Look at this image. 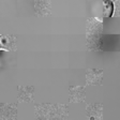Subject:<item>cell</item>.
Segmentation results:
<instances>
[{
	"label": "cell",
	"instance_id": "obj_10",
	"mask_svg": "<svg viewBox=\"0 0 120 120\" xmlns=\"http://www.w3.org/2000/svg\"><path fill=\"white\" fill-rule=\"evenodd\" d=\"M52 120H68V114H65V115H57Z\"/></svg>",
	"mask_w": 120,
	"mask_h": 120
},
{
	"label": "cell",
	"instance_id": "obj_1",
	"mask_svg": "<svg viewBox=\"0 0 120 120\" xmlns=\"http://www.w3.org/2000/svg\"><path fill=\"white\" fill-rule=\"evenodd\" d=\"M34 112L37 118L41 120H52L57 115L68 114L67 104H52V103H42L34 104Z\"/></svg>",
	"mask_w": 120,
	"mask_h": 120
},
{
	"label": "cell",
	"instance_id": "obj_5",
	"mask_svg": "<svg viewBox=\"0 0 120 120\" xmlns=\"http://www.w3.org/2000/svg\"><path fill=\"white\" fill-rule=\"evenodd\" d=\"M34 88L32 86H18L17 87V100L19 102H33Z\"/></svg>",
	"mask_w": 120,
	"mask_h": 120
},
{
	"label": "cell",
	"instance_id": "obj_7",
	"mask_svg": "<svg viewBox=\"0 0 120 120\" xmlns=\"http://www.w3.org/2000/svg\"><path fill=\"white\" fill-rule=\"evenodd\" d=\"M16 44H17V38L15 35L2 34L0 37V46L1 49L4 50H16Z\"/></svg>",
	"mask_w": 120,
	"mask_h": 120
},
{
	"label": "cell",
	"instance_id": "obj_4",
	"mask_svg": "<svg viewBox=\"0 0 120 120\" xmlns=\"http://www.w3.org/2000/svg\"><path fill=\"white\" fill-rule=\"evenodd\" d=\"M69 101L70 102H85L86 88L85 86H72L69 88Z\"/></svg>",
	"mask_w": 120,
	"mask_h": 120
},
{
	"label": "cell",
	"instance_id": "obj_2",
	"mask_svg": "<svg viewBox=\"0 0 120 120\" xmlns=\"http://www.w3.org/2000/svg\"><path fill=\"white\" fill-rule=\"evenodd\" d=\"M103 24L94 17L87 19V44L90 49H99Z\"/></svg>",
	"mask_w": 120,
	"mask_h": 120
},
{
	"label": "cell",
	"instance_id": "obj_9",
	"mask_svg": "<svg viewBox=\"0 0 120 120\" xmlns=\"http://www.w3.org/2000/svg\"><path fill=\"white\" fill-rule=\"evenodd\" d=\"M34 11L37 15H49L50 14V2L49 1H35Z\"/></svg>",
	"mask_w": 120,
	"mask_h": 120
},
{
	"label": "cell",
	"instance_id": "obj_8",
	"mask_svg": "<svg viewBox=\"0 0 120 120\" xmlns=\"http://www.w3.org/2000/svg\"><path fill=\"white\" fill-rule=\"evenodd\" d=\"M103 105L98 104H87L86 105V115L90 119H102Z\"/></svg>",
	"mask_w": 120,
	"mask_h": 120
},
{
	"label": "cell",
	"instance_id": "obj_3",
	"mask_svg": "<svg viewBox=\"0 0 120 120\" xmlns=\"http://www.w3.org/2000/svg\"><path fill=\"white\" fill-rule=\"evenodd\" d=\"M0 120H16L17 119V106L15 103H2L0 105Z\"/></svg>",
	"mask_w": 120,
	"mask_h": 120
},
{
	"label": "cell",
	"instance_id": "obj_6",
	"mask_svg": "<svg viewBox=\"0 0 120 120\" xmlns=\"http://www.w3.org/2000/svg\"><path fill=\"white\" fill-rule=\"evenodd\" d=\"M103 70L101 69H88L86 72L87 85H102Z\"/></svg>",
	"mask_w": 120,
	"mask_h": 120
}]
</instances>
